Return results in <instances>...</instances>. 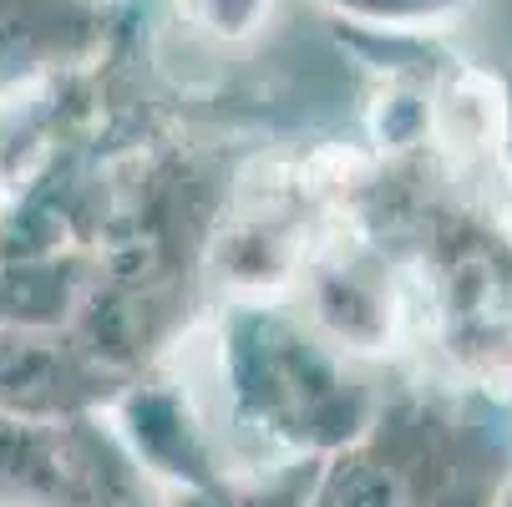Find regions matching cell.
<instances>
[{"instance_id": "6da1fadb", "label": "cell", "mask_w": 512, "mask_h": 507, "mask_svg": "<svg viewBox=\"0 0 512 507\" xmlns=\"http://www.w3.org/2000/svg\"><path fill=\"white\" fill-rule=\"evenodd\" d=\"M142 467L92 421L0 416V502L21 507H158Z\"/></svg>"}, {"instance_id": "7a4b0ae2", "label": "cell", "mask_w": 512, "mask_h": 507, "mask_svg": "<svg viewBox=\"0 0 512 507\" xmlns=\"http://www.w3.org/2000/svg\"><path fill=\"white\" fill-rule=\"evenodd\" d=\"M320 11H330V16H355L360 26H386V31H396V26H431V21H447L452 11H462V6H472V0H315Z\"/></svg>"}]
</instances>
